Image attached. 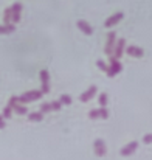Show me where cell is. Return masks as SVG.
<instances>
[{
  "label": "cell",
  "instance_id": "6da1fadb",
  "mask_svg": "<svg viewBox=\"0 0 152 160\" xmlns=\"http://www.w3.org/2000/svg\"><path fill=\"white\" fill-rule=\"evenodd\" d=\"M109 62H110V65L107 67V76H110V78H113L115 75H118L121 70H123V65H121V62L112 54V56H109Z\"/></svg>",
  "mask_w": 152,
  "mask_h": 160
},
{
  "label": "cell",
  "instance_id": "7a4b0ae2",
  "mask_svg": "<svg viewBox=\"0 0 152 160\" xmlns=\"http://www.w3.org/2000/svg\"><path fill=\"white\" fill-rule=\"evenodd\" d=\"M42 95H44L42 90H30V92H25L23 95H20V97H19V101H20L22 104L33 103V101H36V100H41Z\"/></svg>",
  "mask_w": 152,
  "mask_h": 160
},
{
  "label": "cell",
  "instance_id": "3957f363",
  "mask_svg": "<svg viewBox=\"0 0 152 160\" xmlns=\"http://www.w3.org/2000/svg\"><path fill=\"white\" fill-rule=\"evenodd\" d=\"M115 44H116V34H115V31H110L107 34V44H105V48H104V52H105L107 56H112L113 54Z\"/></svg>",
  "mask_w": 152,
  "mask_h": 160
},
{
  "label": "cell",
  "instance_id": "277c9868",
  "mask_svg": "<svg viewBox=\"0 0 152 160\" xmlns=\"http://www.w3.org/2000/svg\"><path fill=\"white\" fill-rule=\"evenodd\" d=\"M39 76H41V82H42V92L48 93L50 92V75H48V72L47 70H41Z\"/></svg>",
  "mask_w": 152,
  "mask_h": 160
},
{
  "label": "cell",
  "instance_id": "5b68a950",
  "mask_svg": "<svg viewBox=\"0 0 152 160\" xmlns=\"http://www.w3.org/2000/svg\"><path fill=\"white\" fill-rule=\"evenodd\" d=\"M123 17H124V12H115L113 16H110L107 20H105V23H104V27H107V28H112L113 25H116V23H120L121 20H123Z\"/></svg>",
  "mask_w": 152,
  "mask_h": 160
},
{
  "label": "cell",
  "instance_id": "8992f818",
  "mask_svg": "<svg viewBox=\"0 0 152 160\" xmlns=\"http://www.w3.org/2000/svg\"><path fill=\"white\" fill-rule=\"evenodd\" d=\"M137 148H138V142H130V143H127L126 146H123V149H121V156L127 157V156L134 154V152L137 151Z\"/></svg>",
  "mask_w": 152,
  "mask_h": 160
},
{
  "label": "cell",
  "instance_id": "52a82bcc",
  "mask_svg": "<svg viewBox=\"0 0 152 160\" xmlns=\"http://www.w3.org/2000/svg\"><path fill=\"white\" fill-rule=\"evenodd\" d=\"M124 50H126V39H120L116 44H115V50H113V56L116 58V59H120L123 53H124Z\"/></svg>",
  "mask_w": 152,
  "mask_h": 160
},
{
  "label": "cell",
  "instance_id": "ba28073f",
  "mask_svg": "<svg viewBox=\"0 0 152 160\" xmlns=\"http://www.w3.org/2000/svg\"><path fill=\"white\" fill-rule=\"evenodd\" d=\"M93 148H95V154H96L98 157L105 156V143H104V140L96 138V140H95V143H93Z\"/></svg>",
  "mask_w": 152,
  "mask_h": 160
},
{
  "label": "cell",
  "instance_id": "9c48e42d",
  "mask_svg": "<svg viewBox=\"0 0 152 160\" xmlns=\"http://www.w3.org/2000/svg\"><path fill=\"white\" fill-rule=\"evenodd\" d=\"M11 11H12V19H11V22H12V23H19V22H20L22 5H20V3H14V5L11 6Z\"/></svg>",
  "mask_w": 152,
  "mask_h": 160
},
{
  "label": "cell",
  "instance_id": "30bf717a",
  "mask_svg": "<svg viewBox=\"0 0 152 160\" xmlns=\"http://www.w3.org/2000/svg\"><path fill=\"white\" fill-rule=\"evenodd\" d=\"M95 95H96V86H90V87H89L82 95H81V98H79V100H81L82 103H87V101H90Z\"/></svg>",
  "mask_w": 152,
  "mask_h": 160
},
{
  "label": "cell",
  "instance_id": "8fae6325",
  "mask_svg": "<svg viewBox=\"0 0 152 160\" xmlns=\"http://www.w3.org/2000/svg\"><path fill=\"white\" fill-rule=\"evenodd\" d=\"M126 53L132 58H141L145 54V52H143V48H140L137 45H129V47H126Z\"/></svg>",
  "mask_w": 152,
  "mask_h": 160
},
{
  "label": "cell",
  "instance_id": "7c38bea8",
  "mask_svg": "<svg viewBox=\"0 0 152 160\" xmlns=\"http://www.w3.org/2000/svg\"><path fill=\"white\" fill-rule=\"evenodd\" d=\"M76 25H78V28H79L84 34H87V36H92V34H93V28H92L86 20H78Z\"/></svg>",
  "mask_w": 152,
  "mask_h": 160
},
{
  "label": "cell",
  "instance_id": "4fadbf2b",
  "mask_svg": "<svg viewBox=\"0 0 152 160\" xmlns=\"http://www.w3.org/2000/svg\"><path fill=\"white\" fill-rule=\"evenodd\" d=\"M11 107H12V110H14V112H17L19 115H25V113L28 112V109H27V106H25V104H22L20 101H17V103L11 104Z\"/></svg>",
  "mask_w": 152,
  "mask_h": 160
},
{
  "label": "cell",
  "instance_id": "5bb4252c",
  "mask_svg": "<svg viewBox=\"0 0 152 160\" xmlns=\"http://www.w3.org/2000/svg\"><path fill=\"white\" fill-rule=\"evenodd\" d=\"M16 30V25L11 22V23H6V25H0V34H9Z\"/></svg>",
  "mask_w": 152,
  "mask_h": 160
},
{
  "label": "cell",
  "instance_id": "9a60e30c",
  "mask_svg": "<svg viewBox=\"0 0 152 160\" xmlns=\"http://www.w3.org/2000/svg\"><path fill=\"white\" fill-rule=\"evenodd\" d=\"M42 118H44V113L39 110V112H31V113H28V120L30 121H42Z\"/></svg>",
  "mask_w": 152,
  "mask_h": 160
},
{
  "label": "cell",
  "instance_id": "2e32d148",
  "mask_svg": "<svg viewBox=\"0 0 152 160\" xmlns=\"http://www.w3.org/2000/svg\"><path fill=\"white\" fill-rule=\"evenodd\" d=\"M11 19H12V11H11V8H8V9H5L3 22H5V23H11Z\"/></svg>",
  "mask_w": 152,
  "mask_h": 160
},
{
  "label": "cell",
  "instance_id": "e0dca14e",
  "mask_svg": "<svg viewBox=\"0 0 152 160\" xmlns=\"http://www.w3.org/2000/svg\"><path fill=\"white\" fill-rule=\"evenodd\" d=\"M59 101L62 103V104H65V106H68V104H71V97L70 95H67V93H64V95H61V98H59Z\"/></svg>",
  "mask_w": 152,
  "mask_h": 160
},
{
  "label": "cell",
  "instance_id": "ac0fdd59",
  "mask_svg": "<svg viewBox=\"0 0 152 160\" xmlns=\"http://www.w3.org/2000/svg\"><path fill=\"white\" fill-rule=\"evenodd\" d=\"M2 115L5 117V120H8V118H11L12 117V107L11 106H6L3 110H2Z\"/></svg>",
  "mask_w": 152,
  "mask_h": 160
},
{
  "label": "cell",
  "instance_id": "d6986e66",
  "mask_svg": "<svg viewBox=\"0 0 152 160\" xmlns=\"http://www.w3.org/2000/svg\"><path fill=\"white\" fill-rule=\"evenodd\" d=\"M89 118L90 120H98L100 118V109H92L89 112Z\"/></svg>",
  "mask_w": 152,
  "mask_h": 160
},
{
  "label": "cell",
  "instance_id": "ffe728a7",
  "mask_svg": "<svg viewBox=\"0 0 152 160\" xmlns=\"http://www.w3.org/2000/svg\"><path fill=\"white\" fill-rule=\"evenodd\" d=\"M107 101H109L107 93H100V97H98V103H100V106H105Z\"/></svg>",
  "mask_w": 152,
  "mask_h": 160
},
{
  "label": "cell",
  "instance_id": "44dd1931",
  "mask_svg": "<svg viewBox=\"0 0 152 160\" xmlns=\"http://www.w3.org/2000/svg\"><path fill=\"white\" fill-rule=\"evenodd\" d=\"M100 118H102V120H107L109 118V110L105 109V106L100 107Z\"/></svg>",
  "mask_w": 152,
  "mask_h": 160
},
{
  "label": "cell",
  "instance_id": "7402d4cb",
  "mask_svg": "<svg viewBox=\"0 0 152 160\" xmlns=\"http://www.w3.org/2000/svg\"><path fill=\"white\" fill-rule=\"evenodd\" d=\"M41 112H42V113L51 112V104L50 103H42V104H41Z\"/></svg>",
  "mask_w": 152,
  "mask_h": 160
},
{
  "label": "cell",
  "instance_id": "603a6c76",
  "mask_svg": "<svg viewBox=\"0 0 152 160\" xmlns=\"http://www.w3.org/2000/svg\"><path fill=\"white\" fill-rule=\"evenodd\" d=\"M51 104V110H61V107H62V103L57 100V101H53V103H50Z\"/></svg>",
  "mask_w": 152,
  "mask_h": 160
},
{
  "label": "cell",
  "instance_id": "cb8c5ba5",
  "mask_svg": "<svg viewBox=\"0 0 152 160\" xmlns=\"http://www.w3.org/2000/svg\"><path fill=\"white\" fill-rule=\"evenodd\" d=\"M96 65H98V68H100V70L107 72V65H105V62H104V61H101V59H100V61H96Z\"/></svg>",
  "mask_w": 152,
  "mask_h": 160
},
{
  "label": "cell",
  "instance_id": "d4e9b609",
  "mask_svg": "<svg viewBox=\"0 0 152 160\" xmlns=\"http://www.w3.org/2000/svg\"><path fill=\"white\" fill-rule=\"evenodd\" d=\"M143 142H145L146 145H152V134H146V135L143 137Z\"/></svg>",
  "mask_w": 152,
  "mask_h": 160
},
{
  "label": "cell",
  "instance_id": "484cf974",
  "mask_svg": "<svg viewBox=\"0 0 152 160\" xmlns=\"http://www.w3.org/2000/svg\"><path fill=\"white\" fill-rule=\"evenodd\" d=\"M6 124H5V117L3 115H0V129H3Z\"/></svg>",
  "mask_w": 152,
  "mask_h": 160
}]
</instances>
